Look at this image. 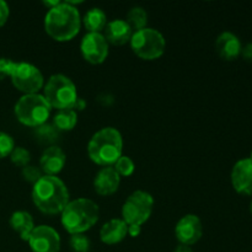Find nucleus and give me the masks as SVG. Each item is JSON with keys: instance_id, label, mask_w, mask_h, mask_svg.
<instances>
[{"instance_id": "nucleus-1", "label": "nucleus", "mask_w": 252, "mask_h": 252, "mask_svg": "<svg viewBox=\"0 0 252 252\" xmlns=\"http://www.w3.org/2000/svg\"><path fill=\"white\" fill-rule=\"evenodd\" d=\"M68 187L57 176L44 175L32 189V201L38 211L48 216L61 214L70 202Z\"/></svg>"}, {"instance_id": "nucleus-2", "label": "nucleus", "mask_w": 252, "mask_h": 252, "mask_svg": "<svg viewBox=\"0 0 252 252\" xmlns=\"http://www.w3.org/2000/svg\"><path fill=\"white\" fill-rule=\"evenodd\" d=\"M81 17L76 6L62 1L49 9L44 17V30L53 39L66 42L73 39L80 31Z\"/></svg>"}, {"instance_id": "nucleus-3", "label": "nucleus", "mask_w": 252, "mask_h": 252, "mask_svg": "<svg viewBox=\"0 0 252 252\" xmlns=\"http://www.w3.org/2000/svg\"><path fill=\"white\" fill-rule=\"evenodd\" d=\"M123 139L120 130L105 127L91 137L88 144V155L95 164L102 167L113 166L122 157Z\"/></svg>"}, {"instance_id": "nucleus-4", "label": "nucleus", "mask_w": 252, "mask_h": 252, "mask_svg": "<svg viewBox=\"0 0 252 252\" xmlns=\"http://www.w3.org/2000/svg\"><path fill=\"white\" fill-rule=\"evenodd\" d=\"M61 214L63 228L70 235H74L90 230L97 223L100 209L91 199L78 198L69 202Z\"/></svg>"}, {"instance_id": "nucleus-5", "label": "nucleus", "mask_w": 252, "mask_h": 252, "mask_svg": "<svg viewBox=\"0 0 252 252\" xmlns=\"http://www.w3.org/2000/svg\"><path fill=\"white\" fill-rule=\"evenodd\" d=\"M43 97L51 108L59 111L74 108L79 96L71 79L63 74H54L43 86Z\"/></svg>"}, {"instance_id": "nucleus-6", "label": "nucleus", "mask_w": 252, "mask_h": 252, "mask_svg": "<svg viewBox=\"0 0 252 252\" xmlns=\"http://www.w3.org/2000/svg\"><path fill=\"white\" fill-rule=\"evenodd\" d=\"M51 106L39 94H30L19 98L14 108L15 116L20 123L37 128L47 123L51 115Z\"/></svg>"}, {"instance_id": "nucleus-7", "label": "nucleus", "mask_w": 252, "mask_h": 252, "mask_svg": "<svg viewBox=\"0 0 252 252\" xmlns=\"http://www.w3.org/2000/svg\"><path fill=\"white\" fill-rule=\"evenodd\" d=\"M129 43L135 56L144 61H154L160 58L166 48L165 37L158 30L150 27L133 32Z\"/></svg>"}, {"instance_id": "nucleus-8", "label": "nucleus", "mask_w": 252, "mask_h": 252, "mask_svg": "<svg viewBox=\"0 0 252 252\" xmlns=\"http://www.w3.org/2000/svg\"><path fill=\"white\" fill-rule=\"evenodd\" d=\"M154 209V198L149 192L138 189L129 194L122 206V220L127 225H139L147 223Z\"/></svg>"}, {"instance_id": "nucleus-9", "label": "nucleus", "mask_w": 252, "mask_h": 252, "mask_svg": "<svg viewBox=\"0 0 252 252\" xmlns=\"http://www.w3.org/2000/svg\"><path fill=\"white\" fill-rule=\"evenodd\" d=\"M10 78L12 85L25 95L38 94V91L44 86L41 70L36 65L26 62H16V65Z\"/></svg>"}, {"instance_id": "nucleus-10", "label": "nucleus", "mask_w": 252, "mask_h": 252, "mask_svg": "<svg viewBox=\"0 0 252 252\" xmlns=\"http://www.w3.org/2000/svg\"><path fill=\"white\" fill-rule=\"evenodd\" d=\"M27 243L32 252L61 251V236L56 229L48 225L34 226Z\"/></svg>"}, {"instance_id": "nucleus-11", "label": "nucleus", "mask_w": 252, "mask_h": 252, "mask_svg": "<svg viewBox=\"0 0 252 252\" xmlns=\"http://www.w3.org/2000/svg\"><path fill=\"white\" fill-rule=\"evenodd\" d=\"M83 58L91 64H101L108 57V43L102 33L88 32L80 43Z\"/></svg>"}, {"instance_id": "nucleus-12", "label": "nucleus", "mask_w": 252, "mask_h": 252, "mask_svg": "<svg viewBox=\"0 0 252 252\" xmlns=\"http://www.w3.org/2000/svg\"><path fill=\"white\" fill-rule=\"evenodd\" d=\"M203 235V225L196 214H186L177 221L175 236L181 245L191 246L198 243Z\"/></svg>"}, {"instance_id": "nucleus-13", "label": "nucleus", "mask_w": 252, "mask_h": 252, "mask_svg": "<svg viewBox=\"0 0 252 252\" xmlns=\"http://www.w3.org/2000/svg\"><path fill=\"white\" fill-rule=\"evenodd\" d=\"M231 185L238 193L244 196L252 194V160L245 158L233 166L230 175Z\"/></svg>"}, {"instance_id": "nucleus-14", "label": "nucleus", "mask_w": 252, "mask_h": 252, "mask_svg": "<svg viewBox=\"0 0 252 252\" xmlns=\"http://www.w3.org/2000/svg\"><path fill=\"white\" fill-rule=\"evenodd\" d=\"M66 162V155L58 145L48 147L39 159V169L47 176H57Z\"/></svg>"}, {"instance_id": "nucleus-15", "label": "nucleus", "mask_w": 252, "mask_h": 252, "mask_svg": "<svg viewBox=\"0 0 252 252\" xmlns=\"http://www.w3.org/2000/svg\"><path fill=\"white\" fill-rule=\"evenodd\" d=\"M241 49H243L241 41L233 32L224 31L217 37L216 51L224 61H235L239 56H241Z\"/></svg>"}, {"instance_id": "nucleus-16", "label": "nucleus", "mask_w": 252, "mask_h": 252, "mask_svg": "<svg viewBox=\"0 0 252 252\" xmlns=\"http://www.w3.org/2000/svg\"><path fill=\"white\" fill-rule=\"evenodd\" d=\"M121 176L113 166L102 167L94 179V189L100 196H111L116 193L120 187Z\"/></svg>"}, {"instance_id": "nucleus-17", "label": "nucleus", "mask_w": 252, "mask_h": 252, "mask_svg": "<svg viewBox=\"0 0 252 252\" xmlns=\"http://www.w3.org/2000/svg\"><path fill=\"white\" fill-rule=\"evenodd\" d=\"M133 36V30L126 20L116 19L107 22L103 30V37L108 44L113 46H123L128 43Z\"/></svg>"}, {"instance_id": "nucleus-18", "label": "nucleus", "mask_w": 252, "mask_h": 252, "mask_svg": "<svg viewBox=\"0 0 252 252\" xmlns=\"http://www.w3.org/2000/svg\"><path fill=\"white\" fill-rule=\"evenodd\" d=\"M128 225L122 219H111L103 224L100 230V239L106 245H116L127 236Z\"/></svg>"}, {"instance_id": "nucleus-19", "label": "nucleus", "mask_w": 252, "mask_h": 252, "mask_svg": "<svg viewBox=\"0 0 252 252\" xmlns=\"http://www.w3.org/2000/svg\"><path fill=\"white\" fill-rule=\"evenodd\" d=\"M10 226L20 235L24 241L29 240L34 229V221L31 214L25 211H16L10 217Z\"/></svg>"}, {"instance_id": "nucleus-20", "label": "nucleus", "mask_w": 252, "mask_h": 252, "mask_svg": "<svg viewBox=\"0 0 252 252\" xmlns=\"http://www.w3.org/2000/svg\"><path fill=\"white\" fill-rule=\"evenodd\" d=\"M85 26V29L89 32H94V33H101L105 30L106 25H107V16H106L105 11L100 7H93V9L88 10L84 19L81 20Z\"/></svg>"}, {"instance_id": "nucleus-21", "label": "nucleus", "mask_w": 252, "mask_h": 252, "mask_svg": "<svg viewBox=\"0 0 252 252\" xmlns=\"http://www.w3.org/2000/svg\"><path fill=\"white\" fill-rule=\"evenodd\" d=\"M76 123H78V112L73 108L57 111L53 117V126L59 132L74 129Z\"/></svg>"}, {"instance_id": "nucleus-22", "label": "nucleus", "mask_w": 252, "mask_h": 252, "mask_svg": "<svg viewBox=\"0 0 252 252\" xmlns=\"http://www.w3.org/2000/svg\"><path fill=\"white\" fill-rule=\"evenodd\" d=\"M126 21H127V24L129 25L133 31H140V30L147 27L148 12L143 7L134 6L128 11Z\"/></svg>"}, {"instance_id": "nucleus-23", "label": "nucleus", "mask_w": 252, "mask_h": 252, "mask_svg": "<svg viewBox=\"0 0 252 252\" xmlns=\"http://www.w3.org/2000/svg\"><path fill=\"white\" fill-rule=\"evenodd\" d=\"M36 137L43 144H51L54 145V143L58 140L59 138V130L53 126V123H44V125L39 126L36 128Z\"/></svg>"}, {"instance_id": "nucleus-24", "label": "nucleus", "mask_w": 252, "mask_h": 252, "mask_svg": "<svg viewBox=\"0 0 252 252\" xmlns=\"http://www.w3.org/2000/svg\"><path fill=\"white\" fill-rule=\"evenodd\" d=\"M113 169L116 170V172H117L121 177H128L130 176V175H133V172H134L135 170V165L134 161H133L129 157L122 155V157L115 162Z\"/></svg>"}, {"instance_id": "nucleus-25", "label": "nucleus", "mask_w": 252, "mask_h": 252, "mask_svg": "<svg viewBox=\"0 0 252 252\" xmlns=\"http://www.w3.org/2000/svg\"><path fill=\"white\" fill-rule=\"evenodd\" d=\"M69 245L73 252H89L91 249V241L84 234H74L70 236Z\"/></svg>"}, {"instance_id": "nucleus-26", "label": "nucleus", "mask_w": 252, "mask_h": 252, "mask_svg": "<svg viewBox=\"0 0 252 252\" xmlns=\"http://www.w3.org/2000/svg\"><path fill=\"white\" fill-rule=\"evenodd\" d=\"M10 160H11L12 164H15L16 166L25 167L27 165H30L31 161V154L27 149L22 147H15L14 150L10 154Z\"/></svg>"}, {"instance_id": "nucleus-27", "label": "nucleus", "mask_w": 252, "mask_h": 252, "mask_svg": "<svg viewBox=\"0 0 252 252\" xmlns=\"http://www.w3.org/2000/svg\"><path fill=\"white\" fill-rule=\"evenodd\" d=\"M15 148V142L10 134L5 132H0V159L10 157Z\"/></svg>"}, {"instance_id": "nucleus-28", "label": "nucleus", "mask_w": 252, "mask_h": 252, "mask_svg": "<svg viewBox=\"0 0 252 252\" xmlns=\"http://www.w3.org/2000/svg\"><path fill=\"white\" fill-rule=\"evenodd\" d=\"M44 175L39 167L34 166V165H27V166L22 167V177L26 180L27 182L31 184H36L39 179H42Z\"/></svg>"}, {"instance_id": "nucleus-29", "label": "nucleus", "mask_w": 252, "mask_h": 252, "mask_svg": "<svg viewBox=\"0 0 252 252\" xmlns=\"http://www.w3.org/2000/svg\"><path fill=\"white\" fill-rule=\"evenodd\" d=\"M15 65H16V62L9 58H0V80H4L7 76L10 78Z\"/></svg>"}, {"instance_id": "nucleus-30", "label": "nucleus", "mask_w": 252, "mask_h": 252, "mask_svg": "<svg viewBox=\"0 0 252 252\" xmlns=\"http://www.w3.org/2000/svg\"><path fill=\"white\" fill-rule=\"evenodd\" d=\"M9 15H10L9 5H7L4 0H0V27H2L5 24H6L7 19H9Z\"/></svg>"}, {"instance_id": "nucleus-31", "label": "nucleus", "mask_w": 252, "mask_h": 252, "mask_svg": "<svg viewBox=\"0 0 252 252\" xmlns=\"http://www.w3.org/2000/svg\"><path fill=\"white\" fill-rule=\"evenodd\" d=\"M241 56H243V58L246 62L252 64V42L243 47V49H241Z\"/></svg>"}, {"instance_id": "nucleus-32", "label": "nucleus", "mask_w": 252, "mask_h": 252, "mask_svg": "<svg viewBox=\"0 0 252 252\" xmlns=\"http://www.w3.org/2000/svg\"><path fill=\"white\" fill-rule=\"evenodd\" d=\"M142 233V226L139 225H128L127 229V235H129L130 238H137Z\"/></svg>"}, {"instance_id": "nucleus-33", "label": "nucleus", "mask_w": 252, "mask_h": 252, "mask_svg": "<svg viewBox=\"0 0 252 252\" xmlns=\"http://www.w3.org/2000/svg\"><path fill=\"white\" fill-rule=\"evenodd\" d=\"M84 108H86V101L84 100V98L78 97V100H76V102H75V105H74L73 110H75L76 112H78V111H83Z\"/></svg>"}, {"instance_id": "nucleus-34", "label": "nucleus", "mask_w": 252, "mask_h": 252, "mask_svg": "<svg viewBox=\"0 0 252 252\" xmlns=\"http://www.w3.org/2000/svg\"><path fill=\"white\" fill-rule=\"evenodd\" d=\"M174 252H194V251L192 250V249H191V246L181 245V244H180V245L177 246L176 249H175Z\"/></svg>"}, {"instance_id": "nucleus-35", "label": "nucleus", "mask_w": 252, "mask_h": 252, "mask_svg": "<svg viewBox=\"0 0 252 252\" xmlns=\"http://www.w3.org/2000/svg\"><path fill=\"white\" fill-rule=\"evenodd\" d=\"M61 2L62 1H59V0H53V1H49V0H44L43 4L46 5V6L48 7V10H49V9H53V7H56L57 5H59Z\"/></svg>"}, {"instance_id": "nucleus-36", "label": "nucleus", "mask_w": 252, "mask_h": 252, "mask_svg": "<svg viewBox=\"0 0 252 252\" xmlns=\"http://www.w3.org/2000/svg\"><path fill=\"white\" fill-rule=\"evenodd\" d=\"M250 212H251V214H252V201H251V203H250Z\"/></svg>"}, {"instance_id": "nucleus-37", "label": "nucleus", "mask_w": 252, "mask_h": 252, "mask_svg": "<svg viewBox=\"0 0 252 252\" xmlns=\"http://www.w3.org/2000/svg\"><path fill=\"white\" fill-rule=\"evenodd\" d=\"M250 159L252 160V152H251V155H250Z\"/></svg>"}]
</instances>
